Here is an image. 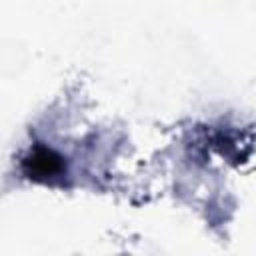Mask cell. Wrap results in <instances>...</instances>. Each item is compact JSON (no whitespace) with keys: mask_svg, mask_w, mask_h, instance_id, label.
Returning <instances> with one entry per match:
<instances>
[{"mask_svg":"<svg viewBox=\"0 0 256 256\" xmlns=\"http://www.w3.org/2000/svg\"><path fill=\"white\" fill-rule=\"evenodd\" d=\"M22 172L34 182H50L64 172V158L42 144H36L22 158Z\"/></svg>","mask_w":256,"mask_h":256,"instance_id":"cell-1","label":"cell"}]
</instances>
